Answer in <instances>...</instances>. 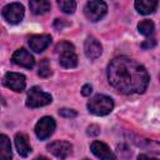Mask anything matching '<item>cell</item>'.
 Masks as SVG:
<instances>
[{
  "mask_svg": "<svg viewBox=\"0 0 160 160\" xmlns=\"http://www.w3.org/2000/svg\"><path fill=\"white\" fill-rule=\"evenodd\" d=\"M91 91H92V88H91V85H89V84H85V85L82 86V89H81V94H82L84 96H89V95L91 94Z\"/></svg>",
  "mask_w": 160,
  "mask_h": 160,
  "instance_id": "d4e9b609",
  "label": "cell"
},
{
  "mask_svg": "<svg viewBox=\"0 0 160 160\" xmlns=\"http://www.w3.org/2000/svg\"><path fill=\"white\" fill-rule=\"evenodd\" d=\"M156 6H158V1H155V0H138V1H135L136 10L142 15H148V14L154 12Z\"/></svg>",
  "mask_w": 160,
  "mask_h": 160,
  "instance_id": "e0dca14e",
  "label": "cell"
},
{
  "mask_svg": "<svg viewBox=\"0 0 160 160\" xmlns=\"http://www.w3.org/2000/svg\"><path fill=\"white\" fill-rule=\"evenodd\" d=\"M34 160H48L46 158H44V156H39V158H35Z\"/></svg>",
  "mask_w": 160,
  "mask_h": 160,
  "instance_id": "4316f807",
  "label": "cell"
},
{
  "mask_svg": "<svg viewBox=\"0 0 160 160\" xmlns=\"http://www.w3.org/2000/svg\"><path fill=\"white\" fill-rule=\"evenodd\" d=\"M11 144L6 135L0 134V160H11Z\"/></svg>",
  "mask_w": 160,
  "mask_h": 160,
  "instance_id": "9a60e30c",
  "label": "cell"
},
{
  "mask_svg": "<svg viewBox=\"0 0 160 160\" xmlns=\"http://www.w3.org/2000/svg\"><path fill=\"white\" fill-rule=\"evenodd\" d=\"M59 115L62 116V118H66V119H72V118H76V111L72 110V109H60L59 110Z\"/></svg>",
  "mask_w": 160,
  "mask_h": 160,
  "instance_id": "44dd1931",
  "label": "cell"
},
{
  "mask_svg": "<svg viewBox=\"0 0 160 160\" xmlns=\"http://www.w3.org/2000/svg\"><path fill=\"white\" fill-rule=\"evenodd\" d=\"M86 132L90 136H98L100 134V126H98V125H90L88 128V131Z\"/></svg>",
  "mask_w": 160,
  "mask_h": 160,
  "instance_id": "7402d4cb",
  "label": "cell"
},
{
  "mask_svg": "<svg viewBox=\"0 0 160 160\" xmlns=\"http://www.w3.org/2000/svg\"><path fill=\"white\" fill-rule=\"evenodd\" d=\"M68 25H69V22L65 21L64 19H56L55 22H54V28L58 29V30H62V29H64L65 26H68Z\"/></svg>",
  "mask_w": 160,
  "mask_h": 160,
  "instance_id": "603a6c76",
  "label": "cell"
},
{
  "mask_svg": "<svg viewBox=\"0 0 160 160\" xmlns=\"http://www.w3.org/2000/svg\"><path fill=\"white\" fill-rule=\"evenodd\" d=\"M0 100H1V99H0Z\"/></svg>",
  "mask_w": 160,
  "mask_h": 160,
  "instance_id": "83f0119b",
  "label": "cell"
},
{
  "mask_svg": "<svg viewBox=\"0 0 160 160\" xmlns=\"http://www.w3.org/2000/svg\"><path fill=\"white\" fill-rule=\"evenodd\" d=\"M58 5H59V8H60L64 12H66V14H72V12L75 11V9H76V2H75V1L60 0V1H58Z\"/></svg>",
  "mask_w": 160,
  "mask_h": 160,
  "instance_id": "d6986e66",
  "label": "cell"
},
{
  "mask_svg": "<svg viewBox=\"0 0 160 160\" xmlns=\"http://www.w3.org/2000/svg\"><path fill=\"white\" fill-rule=\"evenodd\" d=\"M138 29H139V32L142 34L144 36H150L154 34V30H155V25L151 20H142L139 22L138 25Z\"/></svg>",
  "mask_w": 160,
  "mask_h": 160,
  "instance_id": "ac0fdd59",
  "label": "cell"
},
{
  "mask_svg": "<svg viewBox=\"0 0 160 160\" xmlns=\"http://www.w3.org/2000/svg\"><path fill=\"white\" fill-rule=\"evenodd\" d=\"M55 120L50 116H44L41 118L36 125H35V134L40 140H45L48 138H50L55 130Z\"/></svg>",
  "mask_w": 160,
  "mask_h": 160,
  "instance_id": "52a82bcc",
  "label": "cell"
},
{
  "mask_svg": "<svg viewBox=\"0 0 160 160\" xmlns=\"http://www.w3.org/2000/svg\"><path fill=\"white\" fill-rule=\"evenodd\" d=\"M84 50H85V55L90 59V60H95L98 59L101 52H102V46L100 44L99 40H96L95 38L92 36H89L86 40H85V44H84Z\"/></svg>",
  "mask_w": 160,
  "mask_h": 160,
  "instance_id": "7c38bea8",
  "label": "cell"
},
{
  "mask_svg": "<svg viewBox=\"0 0 160 160\" xmlns=\"http://www.w3.org/2000/svg\"><path fill=\"white\" fill-rule=\"evenodd\" d=\"M155 45H156V40H155L154 38H151V39L145 40V41L141 44V48H142V49H152Z\"/></svg>",
  "mask_w": 160,
  "mask_h": 160,
  "instance_id": "cb8c5ba5",
  "label": "cell"
},
{
  "mask_svg": "<svg viewBox=\"0 0 160 160\" xmlns=\"http://www.w3.org/2000/svg\"><path fill=\"white\" fill-rule=\"evenodd\" d=\"M108 79L112 88L122 94L144 92L149 84L146 69L128 56H118L108 66Z\"/></svg>",
  "mask_w": 160,
  "mask_h": 160,
  "instance_id": "6da1fadb",
  "label": "cell"
},
{
  "mask_svg": "<svg viewBox=\"0 0 160 160\" xmlns=\"http://www.w3.org/2000/svg\"><path fill=\"white\" fill-rule=\"evenodd\" d=\"M56 51L59 54L60 65L65 69H72L78 66V56L75 54V48L69 41H61L56 45Z\"/></svg>",
  "mask_w": 160,
  "mask_h": 160,
  "instance_id": "7a4b0ae2",
  "label": "cell"
},
{
  "mask_svg": "<svg viewBox=\"0 0 160 160\" xmlns=\"http://www.w3.org/2000/svg\"><path fill=\"white\" fill-rule=\"evenodd\" d=\"M52 101V98L50 94L42 91L40 88L34 86L30 89V91L28 92V98H26V106L35 109V108H40V106H45L49 105Z\"/></svg>",
  "mask_w": 160,
  "mask_h": 160,
  "instance_id": "277c9868",
  "label": "cell"
},
{
  "mask_svg": "<svg viewBox=\"0 0 160 160\" xmlns=\"http://www.w3.org/2000/svg\"><path fill=\"white\" fill-rule=\"evenodd\" d=\"M48 150L59 159H66L72 151V145L65 140H56L48 145Z\"/></svg>",
  "mask_w": 160,
  "mask_h": 160,
  "instance_id": "9c48e42d",
  "label": "cell"
},
{
  "mask_svg": "<svg viewBox=\"0 0 160 160\" xmlns=\"http://www.w3.org/2000/svg\"><path fill=\"white\" fill-rule=\"evenodd\" d=\"M38 74L41 78H48V76L51 75V69H50V64H49V60L48 59H44V60L40 61Z\"/></svg>",
  "mask_w": 160,
  "mask_h": 160,
  "instance_id": "ffe728a7",
  "label": "cell"
},
{
  "mask_svg": "<svg viewBox=\"0 0 160 160\" xmlns=\"http://www.w3.org/2000/svg\"><path fill=\"white\" fill-rule=\"evenodd\" d=\"M138 160H159V159L155 158V156H150L148 154H140L138 156Z\"/></svg>",
  "mask_w": 160,
  "mask_h": 160,
  "instance_id": "484cf974",
  "label": "cell"
},
{
  "mask_svg": "<svg viewBox=\"0 0 160 160\" xmlns=\"http://www.w3.org/2000/svg\"><path fill=\"white\" fill-rule=\"evenodd\" d=\"M15 146L18 149V152L22 156V158H26L30 152H31V146H30V142H29V139L25 134L22 132H19L15 135Z\"/></svg>",
  "mask_w": 160,
  "mask_h": 160,
  "instance_id": "5bb4252c",
  "label": "cell"
},
{
  "mask_svg": "<svg viewBox=\"0 0 160 160\" xmlns=\"http://www.w3.org/2000/svg\"><path fill=\"white\" fill-rule=\"evenodd\" d=\"M90 150H91V152L96 158H99L101 160H115L116 159L115 154L110 150V148L106 144L101 142V141H94V142H91Z\"/></svg>",
  "mask_w": 160,
  "mask_h": 160,
  "instance_id": "8fae6325",
  "label": "cell"
},
{
  "mask_svg": "<svg viewBox=\"0 0 160 160\" xmlns=\"http://www.w3.org/2000/svg\"><path fill=\"white\" fill-rule=\"evenodd\" d=\"M108 11V6L104 1H89L84 8L86 18L91 21H99Z\"/></svg>",
  "mask_w": 160,
  "mask_h": 160,
  "instance_id": "8992f818",
  "label": "cell"
},
{
  "mask_svg": "<svg viewBox=\"0 0 160 160\" xmlns=\"http://www.w3.org/2000/svg\"><path fill=\"white\" fill-rule=\"evenodd\" d=\"M11 60H12L14 64H16L19 66H22V68H26V69H31L35 65V60H34L32 55L28 50H25L24 48L16 50L12 54Z\"/></svg>",
  "mask_w": 160,
  "mask_h": 160,
  "instance_id": "30bf717a",
  "label": "cell"
},
{
  "mask_svg": "<svg viewBox=\"0 0 160 160\" xmlns=\"http://www.w3.org/2000/svg\"><path fill=\"white\" fill-rule=\"evenodd\" d=\"M29 6L35 15H44L50 10L51 4L50 1H46V0H31L29 2Z\"/></svg>",
  "mask_w": 160,
  "mask_h": 160,
  "instance_id": "2e32d148",
  "label": "cell"
},
{
  "mask_svg": "<svg viewBox=\"0 0 160 160\" xmlns=\"http://www.w3.org/2000/svg\"><path fill=\"white\" fill-rule=\"evenodd\" d=\"M2 82L6 88H9L10 90H14L16 92H21L25 89V85H26L25 76L22 74H19V72H8V74H5Z\"/></svg>",
  "mask_w": 160,
  "mask_h": 160,
  "instance_id": "ba28073f",
  "label": "cell"
},
{
  "mask_svg": "<svg viewBox=\"0 0 160 160\" xmlns=\"http://www.w3.org/2000/svg\"><path fill=\"white\" fill-rule=\"evenodd\" d=\"M88 109L94 115L104 116L111 112V110L114 109V101L110 96H106L104 94H98L88 102Z\"/></svg>",
  "mask_w": 160,
  "mask_h": 160,
  "instance_id": "3957f363",
  "label": "cell"
},
{
  "mask_svg": "<svg viewBox=\"0 0 160 160\" xmlns=\"http://www.w3.org/2000/svg\"><path fill=\"white\" fill-rule=\"evenodd\" d=\"M50 42H51L50 35H34L29 39V46L35 52L44 51L50 45Z\"/></svg>",
  "mask_w": 160,
  "mask_h": 160,
  "instance_id": "4fadbf2b",
  "label": "cell"
},
{
  "mask_svg": "<svg viewBox=\"0 0 160 160\" xmlns=\"http://www.w3.org/2000/svg\"><path fill=\"white\" fill-rule=\"evenodd\" d=\"M2 16L10 24H19L24 18V6L20 2H11L2 8Z\"/></svg>",
  "mask_w": 160,
  "mask_h": 160,
  "instance_id": "5b68a950",
  "label": "cell"
}]
</instances>
